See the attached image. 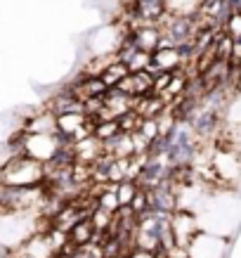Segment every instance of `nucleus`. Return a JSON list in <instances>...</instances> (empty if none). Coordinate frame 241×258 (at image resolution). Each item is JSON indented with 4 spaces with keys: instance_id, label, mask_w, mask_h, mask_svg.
Returning <instances> with one entry per match:
<instances>
[{
    "instance_id": "nucleus-16",
    "label": "nucleus",
    "mask_w": 241,
    "mask_h": 258,
    "mask_svg": "<svg viewBox=\"0 0 241 258\" xmlns=\"http://www.w3.org/2000/svg\"><path fill=\"white\" fill-rule=\"evenodd\" d=\"M237 67H239V69H241V62H239V64H237Z\"/></svg>"
},
{
    "instance_id": "nucleus-8",
    "label": "nucleus",
    "mask_w": 241,
    "mask_h": 258,
    "mask_svg": "<svg viewBox=\"0 0 241 258\" xmlns=\"http://www.w3.org/2000/svg\"><path fill=\"white\" fill-rule=\"evenodd\" d=\"M137 185L135 180H121V182H116V197H118V204L121 206H128L130 201H133V197L137 194Z\"/></svg>"
},
{
    "instance_id": "nucleus-7",
    "label": "nucleus",
    "mask_w": 241,
    "mask_h": 258,
    "mask_svg": "<svg viewBox=\"0 0 241 258\" xmlns=\"http://www.w3.org/2000/svg\"><path fill=\"white\" fill-rule=\"evenodd\" d=\"M121 133V126H118V119H111V121H99L92 126V135H95L99 142H106V140L116 138Z\"/></svg>"
},
{
    "instance_id": "nucleus-13",
    "label": "nucleus",
    "mask_w": 241,
    "mask_h": 258,
    "mask_svg": "<svg viewBox=\"0 0 241 258\" xmlns=\"http://www.w3.org/2000/svg\"><path fill=\"white\" fill-rule=\"evenodd\" d=\"M222 29H225V33H227L232 40L239 38L241 36V12H234V14L230 17V21H227Z\"/></svg>"
},
{
    "instance_id": "nucleus-6",
    "label": "nucleus",
    "mask_w": 241,
    "mask_h": 258,
    "mask_svg": "<svg viewBox=\"0 0 241 258\" xmlns=\"http://www.w3.org/2000/svg\"><path fill=\"white\" fill-rule=\"evenodd\" d=\"M128 74H130V69H128V64H123V62H118V60H114L111 64H106L104 67V71L99 74V79L104 81V86L106 88H116L121 81L126 79Z\"/></svg>"
},
{
    "instance_id": "nucleus-2",
    "label": "nucleus",
    "mask_w": 241,
    "mask_h": 258,
    "mask_svg": "<svg viewBox=\"0 0 241 258\" xmlns=\"http://www.w3.org/2000/svg\"><path fill=\"white\" fill-rule=\"evenodd\" d=\"M170 230L175 237V249H187V244L194 239V235L199 232L196 218L187 209H175V213L170 216Z\"/></svg>"
},
{
    "instance_id": "nucleus-3",
    "label": "nucleus",
    "mask_w": 241,
    "mask_h": 258,
    "mask_svg": "<svg viewBox=\"0 0 241 258\" xmlns=\"http://www.w3.org/2000/svg\"><path fill=\"white\" fill-rule=\"evenodd\" d=\"M24 130L29 135H55L57 133V119L50 109H43V111H36L31 114L29 121L24 123Z\"/></svg>"
},
{
    "instance_id": "nucleus-14",
    "label": "nucleus",
    "mask_w": 241,
    "mask_h": 258,
    "mask_svg": "<svg viewBox=\"0 0 241 258\" xmlns=\"http://www.w3.org/2000/svg\"><path fill=\"white\" fill-rule=\"evenodd\" d=\"M126 258H156V254L152 251H145V249H133V251H128Z\"/></svg>"
},
{
    "instance_id": "nucleus-12",
    "label": "nucleus",
    "mask_w": 241,
    "mask_h": 258,
    "mask_svg": "<svg viewBox=\"0 0 241 258\" xmlns=\"http://www.w3.org/2000/svg\"><path fill=\"white\" fill-rule=\"evenodd\" d=\"M128 206H130V211H133L135 216H142L145 211H149V204H147V192H145V189H137V194L133 197V201H130Z\"/></svg>"
},
{
    "instance_id": "nucleus-11",
    "label": "nucleus",
    "mask_w": 241,
    "mask_h": 258,
    "mask_svg": "<svg viewBox=\"0 0 241 258\" xmlns=\"http://www.w3.org/2000/svg\"><path fill=\"white\" fill-rule=\"evenodd\" d=\"M137 133H140L142 138H147L149 142H152V140H156V138H161V128H159V121H156V119H142V123H140Z\"/></svg>"
},
{
    "instance_id": "nucleus-10",
    "label": "nucleus",
    "mask_w": 241,
    "mask_h": 258,
    "mask_svg": "<svg viewBox=\"0 0 241 258\" xmlns=\"http://www.w3.org/2000/svg\"><path fill=\"white\" fill-rule=\"evenodd\" d=\"M149 62H152V52H145V50H137L135 55L126 62L130 74H135V71H145L149 67Z\"/></svg>"
},
{
    "instance_id": "nucleus-5",
    "label": "nucleus",
    "mask_w": 241,
    "mask_h": 258,
    "mask_svg": "<svg viewBox=\"0 0 241 258\" xmlns=\"http://www.w3.org/2000/svg\"><path fill=\"white\" fill-rule=\"evenodd\" d=\"M95 225H92V220L90 218H83L80 223L74 225V230L69 232V242L74 244V247H87V244H92V239H95Z\"/></svg>"
},
{
    "instance_id": "nucleus-1",
    "label": "nucleus",
    "mask_w": 241,
    "mask_h": 258,
    "mask_svg": "<svg viewBox=\"0 0 241 258\" xmlns=\"http://www.w3.org/2000/svg\"><path fill=\"white\" fill-rule=\"evenodd\" d=\"M147 204H149V211L152 213H165V216H173L175 209H177V192L175 187L168 182H161L156 187L147 189Z\"/></svg>"
},
{
    "instance_id": "nucleus-15",
    "label": "nucleus",
    "mask_w": 241,
    "mask_h": 258,
    "mask_svg": "<svg viewBox=\"0 0 241 258\" xmlns=\"http://www.w3.org/2000/svg\"><path fill=\"white\" fill-rule=\"evenodd\" d=\"M234 90L241 92V69H237V76H234Z\"/></svg>"
},
{
    "instance_id": "nucleus-4",
    "label": "nucleus",
    "mask_w": 241,
    "mask_h": 258,
    "mask_svg": "<svg viewBox=\"0 0 241 258\" xmlns=\"http://www.w3.org/2000/svg\"><path fill=\"white\" fill-rule=\"evenodd\" d=\"M152 64L159 67L161 71H173L177 67H182V60H180L175 48H156L152 52Z\"/></svg>"
},
{
    "instance_id": "nucleus-9",
    "label": "nucleus",
    "mask_w": 241,
    "mask_h": 258,
    "mask_svg": "<svg viewBox=\"0 0 241 258\" xmlns=\"http://www.w3.org/2000/svg\"><path fill=\"white\" fill-rule=\"evenodd\" d=\"M140 123H142V116L137 114L135 109L126 111L121 119H118V126H121V133H135L140 128Z\"/></svg>"
}]
</instances>
